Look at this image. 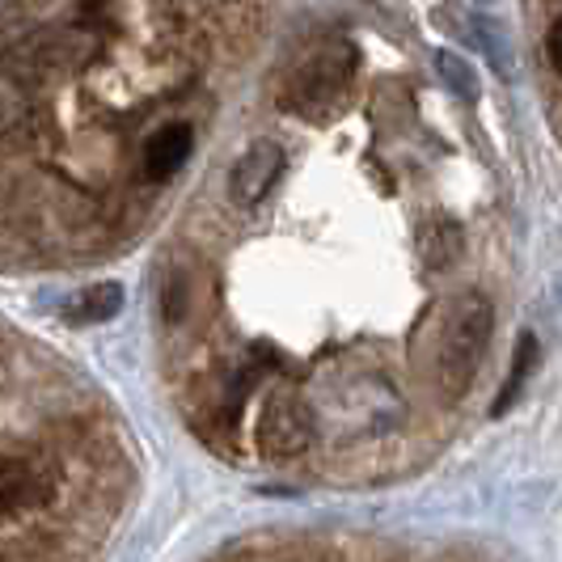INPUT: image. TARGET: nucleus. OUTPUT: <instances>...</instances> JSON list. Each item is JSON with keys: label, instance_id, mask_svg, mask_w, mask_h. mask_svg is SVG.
Returning <instances> with one entry per match:
<instances>
[{"label": "nucleus", "instance_id": "obj_1", "mask_svg": "<svg viewBox=\"0 0 562 562\" xmlns=\"http://www.w3.org/2000/svg\"><path fill=\"white\" fill-rule=\"evenodd\" d=\"M491 335H495V301H491V292L461 296L457 310L449 313V322H445L440 360H436V385H440L445 402H461L470 394L482 360L491 351Z\"/></svg>", "mask_w": 562, "mask_h": 562}, {"label": "nucleus", "instance_id": "obj_2", "mask_svg": "<svg viewBox=\"0 0 562 562\" xmlns=\"http://www.w3.org/2000/svg\"><path fill=\"white\" fill-rule=\"evenodd\" d=\"M360 72V43L338 34L317 43L310 56L292 68V77L283 85V106L301 119H317V114H330L351 93Z\"/></svg>", "mask_w": 562, "mask_h": 562}, {"label": "nucleus", "instance_id": "obj_3", "mask_svg": "<svg viewBox=\"0 0 562 562\" xmlns=\"http://www.w3.org/2000/svg\"><path fill=\"white\" fill-rule=\"evenodd\" d=\"M288 166V144L280 136H254L225 173V203L233 212H250L254 203L271 195V187L280 182Z\"/></svg>", "mask_w": 562, "mask_h": 562}, {"label": "nucleus", "instance_id": "obj_4", "mask_svg": "<svg viewBox=\"0 0 562 562\" xmlns=\"http://www.w3.org/2000/svg\"><path fill=\"white\" fill-rule=\"evenodd\" d=\"M195 157V123H166L140 144V182L148 191L169 187Z\"/></svg>", "mask_w": 562, "mask_h": 562}, {"label": "nucleus", "instance_id": "obj_5", "mask_svg": "<svg viewBox=\"0 0 562 562\" xmlns=\"http://www.w3.org/2000/svg\"><path fill=\"white\" fill-rule=\"evenodd\" d=\"M119 310H123V288L119 283H93L64 310V317L77 322V326H89V322H106Z\"/></svg>", "mask_w": 562, "mask_h": 562}, {"label": "nucleus", "instance_id": "obj_6", "mask_svg": "<svg viewBox=\"0 0 562 562\" xmlns=\"http://www.w3.org/2000/svg\"><path fill=\"white\" fill-rule=\"evenodd\" d=\"M533 364H537V338L520 335V342H516V360H512V376H507L504 394H499V402H495V415H504L507 406L516 402V394L525 390V381H529Z\"/></svg>", "mask_w": 562, "mask_h": 562}, {"label": "nucleus", "instance_id": "obj_7", "mask_svg": "<svg viewBox=\"0 0 562 562\" xmlns=\"http://www.w3.org/2000/svg\"><path fill=\"white\" fill-rule=\"evenodd\" d=\"M436 72L449 81V89L457 98H465V102L479 98V77L470 72V64H461V59L449 56V52H436Z\"/></svg>", "mask_w": 562, "mask_h": 562}]
</instances>
